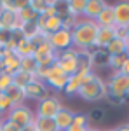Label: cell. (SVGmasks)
I'll return each instance as SVG.
<instances>
[{
  "instance_id": "6da1fadb",
  "label": "cell",
  "mask_w": 129,
  "mask_h": 131,
  "mask_svg": "<svg viewBox=\"0 0 129 131\" xmlns=\"http://www.w3.org/2000/svg\"><path fill=\"white\" fill-rule=\"evenodd\" d=\"M98 28L99 26L96 25V21L79 18L75 26L72 28V47L77 51H91L94 47Z\"/></svg>"
},
{
  "instance_id": "7a4b0ae2",
  "label": "cell",
  "mask_w": 129,
  "mask_h": 131,
  "mask_svg": "<svg viewBox=\"0 0 129 131\" xmlns=\"http://www.w3.org/2000/svg\"><path fill=\"white\" fill-rule=\"evenodd\" d=\"M79 98H82L87 103H98L108 98V91H107V81L101 79L98 73H94V77L89 82H86L79 89Z\"/></svg>"
},
{
  "instance_id": "3957f363",
  "label": "cell",
  "mask_w": 129,
  "mask_h": 131,
  "mask_svg": "<svg viewBox=\"0 0 129 131\" xmlns=\"http://www.w3.org/2000/svg\"><path fill=\"white\" fill-rule=\"evenodd\" d=\"M108 98L113 100H127L129 98V75L113 72L107 81Z\"/></svg>"
},
{
  "instance_id": "277c9868",
  "label": "cell",
  "mask_w": 129,
  "mask_h": 131,
  "mask_svg": "<svg viewBox=\"0 0 129 131\" xmlns=\"http://www.w3.org/2000/svg\"><path fill=\"white\" fill-rule=\"evenodd\" d=\"M5 119L10 121L12 124H16L21 129L25 126L33 124V121H35V112L28 105H18V107H12V110L5 115Z\"/></svg>"
},
{
  "instance_id": "5b68a950",
  "label": "cell",
  "mask_w": 129,
  "mask_h": 131,
  "mask_svg": "<svg viewBox=\"0 0 129 131\" xmlns=\"http://www.w3.org/2000/svg\"><path fill=\"white\" fill-rule=\"evenodd\" d=\"M63 108V103L58 96H52L49 94L47 98L40 100L37 103V108H35V117H44V119H54V115Z\"/></svg>"
},
{
  "instance_id": "8992f818",
  "label": "cell",
  "mask_w": 129,
  "mask_h": 131,
  "mask_svg": "<svg viewBox=\"0 0 129 131\" xmlns=\"http://www.w3.org/2000/svg\"><path fill=\"white\" fill-rule=\"evenodd\" d=\"M56 65H58L68 77L73 75V73H77V70H79V51L70 47V49H66V51L58 52Z\"/></svg>"
},
{
  "instance_id": "52a82bcc",
  "label": "cell",
  "mask_w": 129,
  "mask_h": 131,
  "mask_svg": "<svg viewBox=\"0 0 129 131\" xmlns=\"http://www.w3.org/2000/svg\"><path fill=\"white\" fill-rule=\"evenodd\" d=\"M92 77H94V72L92 70H80V72H77V73H73V75H70L63 93H65L66 96H77V94H79V89L86 82H89Z\"/></svg>"
},
{
  "instance_id": "ba28073f",
  "label": "cell",
  "mask_w": 129,
  "mask_h": 131,
  "mask_svg": "<svg viewBox=\"0 0 129 131\" xmlns=\"http://www.w3.org/2000/svg\"><path fill=\"white\" fill-rule=\"evenodd\" d=\"M49 44L52 46V49L56 52H61V51H66L72 47V30H66V28H61V30L51 33L47 37Z\"/></svg>"
},
{
  "instance_id": "9c48e42d",
  "label": "cell",
  "mask_w": 129,
  "mask_h": 131,
  "mask_svg": "<svg viewBox=\"0 0 129 131\" xmlns=\"http://www.w3.org/2000/svg\"><path fill=\"white\" fill-rule=\"evenodd\" d=\"M49 94H51L49 86H47L45 82L39 81V79L31 81L30 84L25 88V96H26V100L37 101V103H39L40 100H44V98H47Z\"/></svg>"
},
{
  "instance_id": "30bf717a",
  "label": "cell",
  "mask_w": 129,
  "mask_h": 131,
  "mask_svg": "<svg viewBox=\"0 0 129 131\" xmlns=\"http://www.w3.org/2000/svg\"><path fill=\"white\" fill-rule=\"evenodd\" d=\"M113 18H115V26L129 28V2L113 4Z\"/></svg>"
},
{
  "instance_id": "8fae6325",
  "label": "cell",
  "mask_w": 129,
  "mask_h": 131,
  "mask_svg": "<svg viewBox=\"0 0 129 131\" xmlns=\"http://www.w3.org/2000/svg\"><path fill=\"white\" fill-rule=\"evenodd\" d=\"M2 61H4V73H7V75H10V77L19 70L21 58L16 54V51L5 49V52L2 54Z\"/></svg>"
},
{
  "instance_id": "7c38bea8",
  "label": "cell",
  "mask_w": 129,
  "mask_h": 131,
  "mask_svg": "<svg viewBox=\"0 0 129 131\" xmlns=\"http://www.w3.org/2000/svg\"><path fill=\"white\" fill-rule=\"evenodd\" d=\"M0 26H2V30H5V31L19 30L21 23H19L18 14L10 12V10H0Z\"/></svg>"
},
{
  "instance_id": "4fadbf2b",
  "label": "cell",
  "mask_w": 129,
  "mask_h": 131,
  "mask_svg": "<svg viewBox=\"0 0 129 131\" xmlns=\"http://www.w3.org/2000/svg\"><path fill=\"white\" fill-rule=\"evenodd\" d=\"M73 115H75V112H72L70 108L66 107H63L56 115H54V124H56V128L58 131H66L72 126V122H73Z\"/></svg>"
},
{
  "instance_id": "5bb4252c",
  "label": "cell",
  "mask_w": 129,
  "mask_h": 131,
  "mask_svg": "<svg viewBox=\"0 0 129 131\" xmlns=\"http://www.w3.org/2000/svg\"><path fill=\"white\" fill-rule=\"evenodd\" d=\"M113 39H115V26H110V28H98L96 40H94V47H92V49H105Z\"/></svg>"
},
{
  "instance_id": "9a60e30c",
  "label": "cell",
  "mask_w": 129,
  "mask_h": 131,
  "mask_svg": "<svg viewBox=\"0 0 129 131\" xmlns=\"http://www.w3.org/2000/svg\"><path fill=\"white\" fill-rule=\"evenodd\" d=\"M96 25L99 28H110L115 26V18H113V4H107L103 10L99 12V16L96 18Z\"/></svg>"
},
{
  "instance_id": "2e32d148",
  "label": "cell",
  "mask_w": 129,
  "mask_h": 131,
  "mask_svg": "<svg viewBox=\"0 0 129 131\" xmlns=\"http://www.w3.org/2000/svg\"><path fill=\"white\" fill-rule=\"evenodd\" d=\"M105 5H107L105 0H87V2H86V9H84V16H82V18L94 21L99 16V12L103 10Z\"/></svg>"
},
{
  "instance_id": "e0dca14e",
  "label": "cell",
  "mask_w": 129,
  "mask_h": 131,
  "mask_svg": "<svg viewBox=\"0 0 129 131\" xmlns=\"http://www.w3.org/2000/svg\"><path fill=\"white\" fill-rule=\"evenodd\" d=\"M4 93L7 94V98L12 101V105H14V107H18V105H25V101H26L25 89L19 88V86H16V84H10Z\"/></svg>"
},
{
  "instance_id": "ac0fdd59",
  "label": "cell",
  "mask_w": 129,
  "mask_h": 131,
  "mask_svg": "<svg viewBox=\"0 0 129 131\" xmlns=\"http://www.w3.org/2000/svg\"><path fill=\"white\" fill-rule=\"evenodd\" d=\"M108 60H110V54L105 49H91V65H92V70L94 68H105V67H108Z\"/></svg>"
},
{
  "instance_id": "d6986e66",
  "label": "cell",
  "mask_w": 129,
  "mask_h": 131,
  "mask_svg": "<svg viewBox=\"0 0 129 131\" xmlns=\"http://www.w3.org/2000/svg\"><path fill=\"white\" fill-rule=\"evenodd\" d=\"M127 49H129V44L124 39H113V40L110 42L108 46L105 47V51L108 52L110 56H119V54H126L127 52Z\"/></svg>"
},
{
  "instance_id": "ffe728a7",
  "label": "cell",
  "mask_w": 129,
  "mask_h": 131,
  "mask_svg": "<svg viewBox=\"0 0 129 131\" xmlns=\"http://www.w3.org/2000/svg\"><path fill=\"white\" fill-rule=\"evenodd\" d=\"M86 2L87 0H68V2H65L68 14L73 16V18H82L84 16V9H86Z\"/></svg>"
},
{
  "instance_id": "44dd1931",
  "label": "cell",
  "mask_w": 129,
  "mask_h": 131,
  "mask_svg": "<svg viewBox=\"0 0 129 131\" xmlns=\"http://www.w3.org/2000/svg\"><path fill=\"white\" fill-rule=\"evenodd\" d=\"M16 54L19 56V58H26V56H33V52H35V44L28 39H21L18 42V46H16Z\"/></svg>"
},
{
  "instance_id": "7402d4cb",
  "label": "cell",
  "mask_w": 129,
  "mask_h": 131,
  "mask_svg": "<svg viewBox=\"0 0 129 131\" xmlns=\"http://www.w3.org/2000/svg\"><path fill=\"white\" fill-rule=\"evenodd\" d=\"M31 81H35V73H30V72H25V70H18L12 75V84L19 86L23 89H25Z\"/></svg>"
},
{
  "instance_id": "603a6c76",
  "label": "cell",
  "mask_w": 129,
  "mask_h": 131,
  "mask_svg": "<svg viewBox=\"0 0 129 131\" xmlns=\"http://www.w3.org/2000/svg\"><path fill=\"white\" fill-rule=\"evenodd\" d=\"M28 5V0H4L2 2V10H10V12H19Z\"/></svg>"
},
{
  "instance_id": "cb8c5ba5",
  "label": "cell",
  "mask_w": 129,
  "mask_h": 131,
  "mask_svg": "<svg viewBox=\"0 0 129 131\" xmlns=\"http://www.w3.org/2000/svg\"><path fill=\"white\" fill-rule=\"evenodd\" d=\"M33 126L37 131H58L56 124L52 119H44V117H35L33 121Z\"/></svg>"
},
{
  "instance_id": "d4e9b609",
  "label": "cell",
  "mask_w": 129,
  "mask_h": 131,
  "mask_svg": "<svg viewBox=\"0 0 129 131\" xmlns=\"http://www.w3.org/2000/svg\"><path fill=\"white\" fill-rule=\"evenodd\" d=\"M66 82H68V77L66 75H60V77H49L45 84L49 86V89H54V91H65V86H66Z\"/></svg>"
},
{
  "instance_id": "484cf974",
  "label": "cell",
  "mask_w": 129,
  "mask_h": 131,
  "mask_svg": "<svg viewBox=\"0 0 129 131\" xmlns=\"http://www.w3.org/2000/svg\"><path fill=\"white\" fill-rule=\"evenodd\" d=\"M18 18H19L21 25H25V23H35L37 21V14L30 9V5H26L25 9H21L18 12Z\"/></svg>"
},
{
  "instance_id": "4316f807",
  "label": "cell",
  "mask_w": 129,
  "mask_h": 131,
  "mask_svg": "<svg viewBox=\"0 0 129 131\" xmlns=\"http://www.w3.org/2000/svg\"><path fill=\"white\" fill-rule=\"evenodd\" d=\"M126 60H127V56H126V54L110 56V60H108V68H112V72H120V68L124 67Z\"/></svg>"
},
{
  "instance_id": "83f0119b",
  "label": "cell",
  "mask_w": 129,
  "mask_h": 131,
  "mask_svg": "<svg viewBox=\"0 0 129 131\" xmlns=\"http://www.w3.org/2000/svg\"><path fill=\"white\" fill-rule=\"evenodd\" d=\"M19 70H25V72H30V73H35V70H37V61H35V58H33V56L21 58Z\"/></svg>"
},
{
  "instance_id": "f1b7e54d",
  "label": "cell",
  "mask_w": 129,
  "mask_h": 131,
  "mask_svg": "<svg viewBox=\"0 0 129 131\" xmlns=\"http://www.w3.org/2000/svg\"><path fill=\"white\" fill-rule=\"evenodd\" d=\"M12 107H14V105H12V101L7 98V94H5V93H0V115L5 117V115L12 110Z\"/></svg>"
},
{
  "instance_id": "f546056e",
  "label": "cell",
  "mask_w": 129,
  "mask_h": 131,
  "mask_svg": "<svg viewBox=\"0 0 129 131\" xmlns=\"http://www.w3.org/2000/svg\"><path fill=\"white\" fill-rule=\"evenodd\" d=\"M10 84H12V77L7 73H0V93H4Z\"/></svg>"
},
{
  "instance_id": "4dcf8cb0",
  "label": "cell",
  "mask_w": 129,
  "mask_h": 131,
  "mask_svg": "<svg viewBox=\"0 0 129 131\" xmlns=\"http://www.w3.org/2000/svg\"><path fill=\"white\" fill-rule=\"evenodd\" d=\"M91 121H96V122H99V121H103L105 119V110L103 108H94V110H91V114L87 115Z\"/></svg>"
},
{
  "instance_id": "1f68e13d",
  "label": "cell",
  "mask_w": 129,
  "mask_h": 131,
  "mask_svg": "<svg viewBox=\"0 0 129 131\" xmlns=\"http://www.w3.org/2000/svg\"><path fill=\"white\" fill-rule=\"evenodd\" d=\"M0 131H19V128H18L16 124H12L10 121H7V119H5V121H4V124H2V129H0Z\"/></svg>"
},
{
  "instance_id": "d6a6232c",
  "label": "cell",
  "mask_w": 129,
  "mask_h": 131,
  "mask_svg": "<svg viewBox=\"0 0 129 131\" xmlns=\"http://www.w3.org/2000/svg\"><path fill=\"white\" fill-rule=\"evenodd\" d=\"M10 40V31H5V30H2L0 31V44L2 46H7V42Z\"/></svg>"
},
{
  "instance_id": "836d02e7",
  "label": "cell",
  "mask_w": 129,
  "mask_h": 131,
  "mask_svg": "<svg viewBox=\"0 0 129 131\" xmlns=\"http://www.w3.org/2000/svg\"><path fill=\"white\" fill-rule=\"evenodd\" d=\"M89 128H86V126H79V124H72L66 131H87Z\"/></svg>"
},
{
  "instance_id": "e575fe53",
  "label": "cell",
  "mask_w": 129,
  "mask_h": 131,
  "mask_svg": "<svg viewBox=\"0 0 129 131\" xmlns=\"http://www.w3.org/2000/svg\"><path fill=\"white\" fill-rule=\"evenodd\" d=\"M112 131H129V122H124V124H119V126H115Z\"/></svg>"
},
{
  "instance_id": "d590c367",
  "label": "cell",
  "mask_w": 129,
  "mask_h": 131,
  "mask_svg": "<svg viewBox=\"0 0 129 131\" xmlns=\"http://www.w3.org/2000/svg\"><path fill=\"white\" fill-rule=\"evenodd\" d=\"M19 131H37V129H35V126H33V124H30V126H25V128H21Z\"/></svg>"
},
{
  "instance_id": "8d00e7d4",
  "label": "cell",
  "mask_w": 129,
  "mask_h": 131,
  "mask_svg": "<svg viewBox=\"0 0 129 131\" xmlns=\"http://www.w3.org/2000/svg\"><path fill=\"white\" fill-rule=\"evenodd\" d=\"M4 52H5V46H2V44H0V58H2V54H4Z\"/></svg>"
},
{
  "instance_id": "74e56055",
  "label": "cell",
  "mask_w": 129,
  "mask_h": 131,
  "mask_svg": "<svg viewBox=\"0 0 129 131\" xmlns=\"http://www.w3.org/2000/svg\"><path fill=\"white\" fill-rule=\"evenodd\" d=\"M4 121H5V117H4V115H0V129H2V124H4Z\"/></svg>"
},
{
  "instance_id": "f35d334b",
  "label": "cell",
  "mask_w": 129,
  "mask_h": 131,
  "mask_svg": "<svg viewBox=\"0 0 129 131\" xmlns=\"http://www.w3.org/2000/svg\"><path fill=\"white\" fill-rule=\"evenodd\" d=\"M87 131H103V129H98V128H89Z\"/></svg>"
},
{
  "instance_id": "ab89813d",
  "label": "cell",
  "mask_w": 129,
  "mask_h": 131,
  "mask_svg": "<svg viewBox=\"0 0 129 131\" xmlns=\"http://www.w3.org/2000/svg\"><path fill=\"white\" fill-rule=\"evenodd\" d=\"M126 42L129 44V28H127V35H126Z\"/></svg>"
},
{
  "instance_id": "60d3db41",
  "label": "cell",
  "mask_w": 129,
  "mask_h": 131,
  "mask_svg": "<svg viewBox=\"0 0 129 131\" xmlns=\"http://www.w3.org/2000/svg\"><path fill=\"white\" fill-rule=\"evenodd\" d=\"M126 56H127V60H129V49H127V52H126Z\"/></svg>"
},
{
  "instance_id": "b9f144b4",
  "label": "cell",
  "mask_w": 129,
  "mask_h": 131,
  "mask_svg": "<svg viewBox=\"0 0 129 131\" xmlns=\"http://www.w3.org/2000/svg\"><path fill=\"white\" fill-rule=\"evenodd\" d=\"M2 2H4V0H0V10H2Z\"/></svg>"
},
{
  "instance_id": "7bdbcfd3",
  "label": "cell",
  "mask_w": 129,
  "mask_h": 131,
  "mask_svg": "<svg viewBox=\"0 0 129 131\" xmlns=\"http://www.w3.org/2000/svg\"><path fill=\"white\" fill-rule=\"evenodd\" d=\"M103 131H112V129H103Z\"/></svg>"
},
{
  "instance_id": "ee69618b",
  "label": "cell",
  "mask_w": 129,
  "mask_h": 131,
  "mask_svg": "<svg viewBox=\"0 0 129 131\" xmlns=\"http://www.w3.org/2000/svg\"><path fill=\"white\" fill-rule=\"evenodd\" d=\"M0 31H2V26H0Z\"/></svg>"
}]
</instances>
